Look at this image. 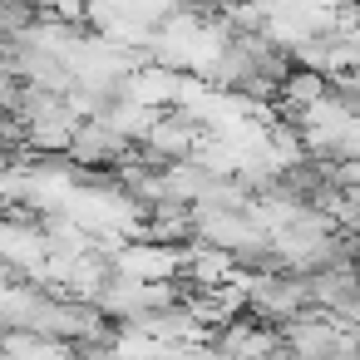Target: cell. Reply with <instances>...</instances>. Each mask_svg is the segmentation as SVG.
I'll return each mask as SVG.
<instances>
[{"instance_id":"6da1fadb","label":"cell","mask_w":360,"mask_h":360,"mask_svg":"<svg viewBox=\"0 0 360 360\" xmlns=\"http://www.w3.org/2000/svg\"><path fill=\"white\" fill-rule=\"evenodd\" d=\"M281 340H286V350H296V355H340V340H345V335H335L330 321H316L311 311H301V316H291V321L281 326Z\"/></svg>"}]
</instances>
